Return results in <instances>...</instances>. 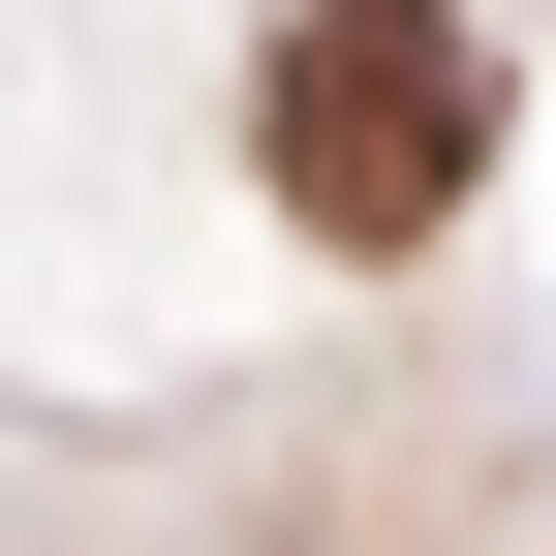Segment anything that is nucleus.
<instances>
[{
	"instance_id": "nucleus-1",
	"label": "nucleus",
	"mask_w": 556,
	"mask_h": 556,
	"mask_svg": "<svg viewBox=\"0 0 556 556\" xmlns=\"http://www.w3.org/2000/svg\"><path fill=\"white\" fill-rule=\"evenodd\" d=\"M248 155H278L309 248H433L464 186H495V31H464V0H278Z\"/></svg>"
}]
</instances>
